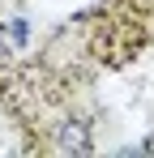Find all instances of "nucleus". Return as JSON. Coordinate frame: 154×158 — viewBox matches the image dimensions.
<instances>
[{
  "mask_svg": "<svg viewBox=\"0 0 154 158\" xmlns=\"http://www.w3.org/2000/svg\"><path fill=\"white\" fill-rule=\"evenodd\" d=\"M4 52H9V47H4V34H0V56H4Z\"/></svg>",
  "mask_w": 154,
  "mask_h": 158,
  "instance_id": "nucleus-2",
  "label": "nucleus"
},
{
  "mask_svg": "<svg viewBox=\"0 0 154 158\" xmlns=\"http://www.w3.org/2000/svg\"><path fill=\"white\" fill-rule=\"evenodd\" d=\"M56 145L64 150V154H90V132L81 120H69V124H60L56 128Z\"/></svg>",
  "mask_w": 154,
  "mask_h": 158,
  "instance_id": "nucleus-1",
  "label": "nucleus"
}]
</instances>
